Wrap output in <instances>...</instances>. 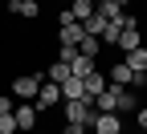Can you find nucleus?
Returning <instances> with one entry per match:
<instances>
[{"label": "nucleus", "instance_id": "obj_7", "mask_svg": "<svg viewBox=\"0 0 147 134\" xmlns=\"http://www.w3.org/2000/svg\"><path fill=\"white\" fill-rule=\"evenodd\" d=\"M57 102H61V85H53V81H45V85H41V93H37V102H33V106H37V110H49V106H57Z\"/></svg>", "mask_w": 147, "mask_h": 134}, {"label": "nucleus", "instance_id": "obj_9", "mask_svg": "<svg viewBox=\"0 0 147 134\" xmlns=\"http://www.w3.org/2000/svg\"><path fill=\"white\" fill-rule=\"evenodd\" d=\"M82 85H86V98L94 102L98 93L106 89V73H102V69H94V73H90V77H82Z\"/></svg>", "mask_w": 147, "mask_h": 134}, {"label": "nucleus", "instance_id": "obj_26", "mask_svg": "<svg viewBox=\"0 0 147 134\" xmlns=\"http://www.w3.org/2000/svg\"><path fill=\"white\" fill-rule=\"evenodd\" d=\"M33 134H49V130H33Z\"/></svg>", "mask_w": 147, "mask_h": 134}, {"label": "nucleus", "instance_id": "obj_12", "mask_svg": "<svg viewBox=\"0 0 147 134\" xmlns=\"http://www.w3.org/2000/svg\"><path fill=\"white\" fill-rule=\"evenodd\" d=\"M69 69H74V77H90V73L98 69V61H94V57H82V53H78V57H74V65H69Z\"/></svg>", "mask_w": 147, "mask_h": 134}, {"label": "nucleus", "instance_id": "obj_24", "mask_svg": "<svg viewBox=\"0 0 147 134\" xmlns=\"http://www.w3.org/2000/svg\"><path fill=\"white\" fill-rule=\"evenodd\" d=\"M115 4H119V8H127V4H131V0H115Z\"/></svg>", "mask_w": 147, "mask_h": 134}, {"label": "nucleus", "instance_id": "obj_20", "mask_svg": "<svg viewBox=\"0 0 147 134\" xmlns=\"http://www.w3.org/2000/svg\"><path fill=\"white\" fill-rule=\"evenodd\" d=\"M74 25H78V21H74V12L61 8V12H57V29H74Z\"/></svg>", "mask_w": 147, "mask_h": 134}, {"label": "nucleus", "instance_id": "obj_1", "mask_svg": "<svg viewBox=\"0 0 147 134\" xmlns=\"http://www.w3.org/2000/svg\"><path fill=\"white\" fill-rule=\"evenodd\" d=\"M41 85H45V69H37V73H21V77H12V98H21V102H37Z\"/></svg>", "mask_w": 147, "mask_h": 134}, {"label": "nucleus", "instance_id": "obj_4", "mask_svg": "<svg viewBox=\"0 0 147 134\" xmlns=\"http://www.w3.org/2000/svg\"><path fill=\"white\" fill-rule=\"evenodd\" d=\"M90 134H123V114H98L90 122Z\"/></svg>", "mask_w": 147, "mask_h": 134}, {"label": "nucleus", "instance_id": "obj_18", "mask_svg": "<svg viewBox=\"0 0 147 134\" xmlns=\"http://www.w3.org/2000/svg\"><path fill=\"white\" fill-rule=\"evenodd\" d=\"M74 57H78V45H57V61L74 65Z\"/></svg>", "mask_w": 147, "mask_h": 134}, {"label": "nucleus", "instance_id": "obj_11", "mask_svg": "<svg viewBox=\"0 0 147 134\" xmlns=\"http://www.w3.org/2000/svg\"><path fill=\"white\" fill-rule=\"evenodd\" d=\"M78 98H86V85H82V77H69L61 85V102H78Z\"/></svg>", "mask_w": 147, "mask_h": 134}, {"label": "nucleus", "instance_id": "obj_23", "mask_svg": "<svg viewBox=\"0 0 147 134\" xmlns=\"http://www.w3.org/2000/svg\"><path fill=\"white\" fill-rule=\"evenodd\" d=\"M0 114H12V102H8V93H0Z\"/></svg>", "mask_w": 147, "mask_h": 134}, {"label": "nucleus", "instance_id": "obj_16", "mask_svg": "<svg viewBox=\"0 0 147 134\" xmlns=\"http://www.w3.org/2000/svg\"><path fill=\"white\" fill-rule=\"evenodd\" d=\"M78 53H82V57H94V61H98L102 41H98V37H82V41H78Z\"/></svg>", "mask_w": 147, "mask_h": 134}, {"label": "nucleus", "instance_id": "obj_6", "mask_svg": "<svg viewBox=\"0 0 147 134\" xmlns=\"http://www.w3.org/2000/svg\"><path fill=\"white\" fill-rule=\"evenodd\" d=\"M131 77H135V69L127 65V61H110L106 65V81L110 85H131Z\"/></svg>", "mask_w": 147, "mask_h": 134}, {"label": "nucleus", "instance_id": "obj_2", "mask_svg": "<svg viewBox=\"0 0 147 134\" xmlns=\"http://www.w3.org/2000/svg\"><path fill=\"white\" fill-rule=\"evenodd\" d=\"M65 106V122H78V126H90L98 118V110H94V102L90 98H78V102H61Z\"/></svg>", "mask_w": 147, "mask_h": 134}, {"label": "nucleus", "instance_id": "obj_19", "mask_svg": "<svg viewBox=\"0 0 147 134\" xmlns=\"http://www.w3.org/2000/svg\"><path fill=\"white\" fill-rule=\"evenodd\" d=\"M0 134H21V130H16V118H12V114H0Z\"/></svg>", "mask_w": 147, "mask_h": 134}, {"label": "nucleus", "instance_id": "obj_15", "mask_svg": "<svg viewBox=\"0 0 147 134\" xmlns=\"http://www.w3.org/2000/svg\"><path fill=\"white\" fill-rule=\"evenodd\" d=\"M82 37H86L82 25H74V29H57V45H78Z\"/></svg>", "mask_w": 147, "mask_h": 134}, {"label": "nucleus", "instance_id": "obj_14", "mask_svg": "<svg viewBox=\"0 0 147 134\" xmlns=\"http://www.w3.org/2000/svg\"><path fill=\"white\" fill-rule=\"evenodd\" d=\"M123 61H127V65H131L135 73H147V45H139L135 53H127V57H123Z\"/></svg>", "mask_w": 147, "mask_h": 134}, {"label": "nucleus", "instance_id": "obj_5", "mask_svg": "<svg viewBox=\"0 0 147 134\" xmlns=\"http://www.w3.org/2000/svg\"><path fill=\"white\" fill-rule=\"evenodd\" d=\"M8 12L25 21H41V0H8Z\"/></svg>", "mask_w": 147, "mask_h": 134}, {"label": "nucleus", "instance_id": "obj_10", "mask_svg": "<svg viewBox=\"0 0 147 134\" xmlns=\"http://www.w3.org/2000/svg\"><path fill=\"white\" fill-rule=\"evenodd\" d=\"M123 29H127V21H123V16H119V21H106V29H102V37H98V41H102V45H119Z\"/></svg>", "mask_w": 147, "mask_h": 134}, {"label": "nucleus", "instance_id": "obj_3", "mask_svg": "<svg viewBox=\"0 0 147 134\" xmlns=\"http://www.w3.org/2000/svg\"><path fill=\"white\" fill-rule=\"evenodd\" d=\"M12 118H16V130H21V134H33V130H37V106H33V102L12 106Z\"/></svg>", "mask_w": 147, "mask_h": 134}, {"label": "nucleus", "instance_id": "obj_17", "mask_svg": "<svg viewBox=\"0 0 147 134\" xmlns=\"http://www.w3.org/2000/svg\"><path fill=\"white\" fill-rule=\"evenodd\" d=\"M82 29H86V37H102V29H106V16H98V8H94V16H90Z\"/></svg>", "mask_w": 147, "mask_h": 134}, {"label": "nucleus", "instance_id": "obj_28", "mask_svg": "<svg viewBox=\"0 0 147 134\" xmlns=\"http://www.w3.org/2000/svg\"><path fill=\"white\" fill-rule=\"evenodd\" d=\"M139 134H147V130H139Z\"/></svg>", "mask_w": 147, "mask_h": 134}, {"label": "nucleus", "instance_id": "obj_21", "mask_svg": "<svg viewBox=\"0 0 147 134\" xmlns=\"http://www.w3.org/2000/svg\"><path fill=\"white\" fill-rule=\"evenodd\" d=\"M61 134H90V126H78V122H65Z\"/></svg>", "mask_w": 147, "mask_h": 134}, {"label": "nucleus", "instance_id": "obj_13", "mask_svg": "<svg viewBox=\"0 0 147 134\" xmlns=\"http://www.w3.org/2000/svg\"><path fill=\"white\" fill-rule=\"evenodd\" d=\"M69 12H74V21H78V25H86L90 16H94V0H74Z\"/></svg>", "mask_w": 147, "mask_h": 134}, {"label": "nucleus", "instance_id": "obj_22", "mask_svg": "<svg viewBox=\"0 0 147 134\" xmlns=\"http://www.w3.org/2000/svg\"><path fill=\"white\" fill-rule=\"evenodd\" d=\"M135 122H139V130H147V106H139V110H135Z\"/></svg>", "mask_w": 147, "mask_h": 134}, {"label": "nucleus", "instance_id": "obj_8", "mask_svg": "<svg viewBox=\"0 0 147 134\" xmlns=\"http://www.w3.org/2000/svg\"><path fill=\"white\" fill-rule=\"evenodd\" d=\"M74 77V69L65 65V61H53V65H45V81H53V85H65Z\"/></svg>", "mask_w": 147, "mask_h": 134}, {"label": "nucleus", "instance_id": "obj_27", "mask_svg": "<svg viewBox=\"0 0 147 134\" xmlns=\"http://www.w3.org/2000/svg\"><path fill=\"white\" fill-rule=\"evenodd\" d=\"M65 4H74V0H65Z\"/></svg>", "mask_w": 147, "mask_h": 134}, {"label": "nucleus", "instance_id": "obj_25", "mask_svg": "<svg viewBox=\"0 0 147 134\" xmlns=\"http://www.w3.org/2000/svg\"><path fill=\"white\" fill-rule=\"evenodd\" d=\"M102 4H106V0H94V8H102Z\"/></svg>", "mask_w": 147, "mask_h": 134}]
</instances>
